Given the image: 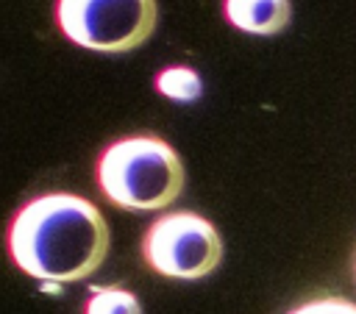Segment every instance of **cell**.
Masks as SVG:
<instances>
[{"label":"cell","mask_w":356,"mask_h":314,"mask_svg":"<svg viewBox=\"0 0 356 314\" xmlns=\"http://www.w3.org/2000/svg\"><path fill=\"white\" fill-rule=\"evenodd\" d=\"M8 250L19 270L39 281L70 283L92 275L108 253V225L95 203L53 192L25 203L11 228Z\"/></svg>","instance_id":"obj_1"},{"label":"cell","mask_w":356,"mask_h":314,"mask_svg":"<svg viewBox=\"0 0 356 314\" xmlns=\"http://www.w3.org/2000/svg\"><path fill=\"white\" fill-rule=\"evenodd\" d=\"M289 314H356V303L345 297H314L295 306Z\"/></svg>","instance_id":"obj_8"},{"label":"cell","mask_w":356,"mask_h":314,"mask_svg":"<svg viewBox=\"0 0 356 314\" xmlns=\"http://www.w3.org/2000/svg\"><path fill=\"white\" fill-rule=\"evenodd\" d=\"M156 86L161 94L172 100H195L200 94V78L189 67H170L156 78Z\"/></svg>","instance_id":"obj_7"},{"label":"cell","mask_w":356,"mask_h":314,"mask_svg":"<svg viewBox=\"0 0 356 314\" xmlns=\"http://www.w3.org/2000/svg\"><path fill=\"white\" fill-rule=\"evenodd\" d=\"M225 17L239 31L273 36L289 25V0H225Z\"/></svg>","instance_id":"obj_5"},{"label":"cell","mask_w":356,"mask_h":314,"mask_svg":"<svg viewBox=\"0 0 356 314\" xmlns=\"http://www.w3.org/2000/svg\"><path fill=\"white\" fill-rule=\"evenodd\" d=\"M86 314H142V306L134 292L103 286L95 289L92 297L86 300Z\"/></svg>","instance_id":"obj_6"},{"label":"cell","mask_w":356,"mask_h":314,"mask_svg":"<svg viewBox=\"0 0 356 314\" xmlns=\"http://www.w3.org/2000/svg\"><path fill=\"white\" fill-rule=\"evenodd\" d=\"M97 183L120 208L156 211L184 189V164L159 136H128L108 144L97 161Z\"/></svg>","instance_id":"obj_2"},{"label":"cell","mask_w":356,"mask_h":314,"mask_svg":"<svg viewBox=\"0 0 356 314\" xmlns=\"http://www.w3.org/2000/svg\"><path fill=\"white\" fill-rule=\"evenodd\" d=\"M156 17V0H58L64 36L100 53L139 47L153 33Z\"/></svg>","instance_id":"obj_3"},{"label":"cell","mask_w":356,"mask_h":314,"mask_svg":"<svg viewBox=\"0 0 356 314\" xmlns=\"http://www.w3.org/2000/svg\"><path fill=\"white\" fill-rule=\"evenodd\" d=\"M142 253L156 272L195 281L220 264L222 239L206 217L195 211H172L147 228Z\"/></svg>","instance_id":"obj_4"}]
</instances>
